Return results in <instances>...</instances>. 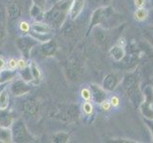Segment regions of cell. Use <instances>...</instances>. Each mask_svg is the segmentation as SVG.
I'll list each match as a JSON object with an SVG mask.
<instances>
[{
	"mask_svg": "<svg viewBox=\"0 0 153 143\" xmlns=\"http://www.w3.org/2000/svg\"><path fill=\"white\" fill-rule=\"evenodd\" d=\"M72 0H64L55 4L51 10L44 14V19L50 26L59 28L63 25L67 15L70 12Z\"/></svg>",
	"mask_w": 153,
	"mask_h": 143,
	"instance_id": "obj_1",
	"label": "cell"
},
{
	"mask_svg": "<svg viewBox=\"0 0 153 143\" xmlns=\"http://www.w3.org/2000/svg\"><path fill=\"white\" fill-rule=\"evenodd\" d=\"M123 85L125 91L128 94V97L132 100V102L140 101V92H139V85H138V79L135 76L128 73L124 77Z\"/></svg>",
	"mask_w": 153,
	"mask_h": 143,
	"instance_id": "obj_2",
	"label": "cell"
},
{
	"mask_svg": "<svg viewBox=\"0 0 153 143\" xmlns=\"http://www.w3.org/2000/svg\"><path fill=\"white\" fill-rule=\"evenodd\" d=\"M145 100L141 103L140 110L147 119H153V86L147 85L144 90Z\"/></svg>",
	"mask_w": 153,
	"mask_h": 143,
	"instance_id": "obj_3",
	"label": "cell"
},
{
	"mask_svg": "<svg viewBox=\"0 0 153 143\" xmlns=\"http://www.w3.org/2000/svg\"><path fill=\"white\" fill-rule=\"evenodd\" d=\"M13 139L15 142H30L33 139L26 128V126L22 120H16L13 122Z\"/></svg>",
	"mask_w": 153,
	"mask_h": 143,
	"instance_id": "obj_4",
	"label": "cell"
},
{
	"mask_svg": "<svg viewBox=\"0 0 153 143\" xmlns=\"http://www.w3.org/2000/svg\"><path fill=\"white\" fill-rule=\"evenodd\" d=\"M38 44L39 42L31 35L22 36V37H19L16 40V45L18 47V49L26 57H29L30 55V52L33 51V49Z\"/></svg>",
	"mask_w": 153,
	"mask_h": 143,
	"instance_id": "obj_5",
	"label": "cell"
},
{
	"mask_svg": "<svg viewBox=\"0 0 153 143\" xmlns=\"http://www.w3.org/2000/svg\"><path fill=\"white\" fill-rule=\"evenodd\" d=\"M93 38L94 41L96 42V44L100 46L102 49H108L110 46V37L107 31L104 30L103 28L99 27V26H95L93 28Z\"/></svg>",
	"mask_w": 153,
	"mask_h": 143,
	"instance_id": "obj_6",
	"label": "cell"
},
{
	"mask_svg": "<svg viewBox=\"0 0 153 143\" xmlns=\"http://www.w3.org/2000/svg\"><path fill=\"white\" fill-rule=\"evenodd\" d=\"M30 91V87L28 84V82H26L23 80L22 78H17L15 79L10 85V92L14 95V97H20V95L26 94Z\"/></svg>",
	"mask_w": 153,
	"mask_h": 143,
	"instance_id": "obj_7",
	"label": "cell"
},
{
	"mask_svg": "<svg viewBox=\"0 0 153 143\" xmlns=\"http://www.w3.org/2000/svg\"><path fill=\"white\" fill-rule=\"evenodd\" d=\"M35 50H37V52H39V56L41 57H47V56H51L56 51V43L55 42L51 39L49 41L46 42H42L41 45H36Z\"/></svg>",
	"mask_w": 153,
	"mask_h": 143,
	"instance_id": "obj_8",
	"label": "cell"
},
{
	"mask_svg": "<svg viewBox=\"0 0 153 143\" xmlns=\"http://www.w3.org/2000/svg\"><path fill=\"white\" fill-rule=\"evenodd\" d=\"M120 82V76L117 73H109L104 78L103 89L105 91H113Z\"/></svg>",
	"mask_w": 153,
	"mask_h": 143,
	"instance_id": "obj_9",
	"label": "cell"
},
{
	"mask_svg": "<svg viewBox=\"0 0 153 143\" xmlns=\"http://www.w3.org/2000/svg\"><path fill=\"white\" fill-rule=\"evenodd\" d=\"M85 7V0H72L70 7V16L71 19H76Z\"/></svg>",
	"mask_w": 153,
	"mask_h": 143,
	"instance_id": "obj_10",
	"label": "cell"
},
{
	"mask_svg": "<svg viewBox=\"0 0 153 143\" xmlns=\"http://www.w3.org/2000/svg\"><path fill=\"white\" fill-rule=\"evenodd\" d=\"M107 15V9L105 8H98L93 12L91 21V27H95V26L101 24Z\"/></svg>",
	"mask_w": 153,
	"mask_h": 143,
	"instance_id": "obj_11",
	"label": "cell"
},
{
	"mask_svg": "<svg viewBox=\"0 0 153 143\" xmlns=\"http://www.w3.org/2000/svg\"><path fill=\"white\" fill-rule=\"evenodd\" d=\"M91 97H93V100L97 103H101L102 101L107 98V94L105 91L99 87L98 85H91Z\"/></svg>",
	"mask_w": 153,
	"mask_h": 143,
	"instance_id": "obj_12",
	"label": "cell"
},
{
	"mask_svg": "<svg viewBox=\"0 0 153 143\" xmlns=\"http://www.w3.org/2000/svg\"><path fill=\"white\" fill-rule=\"evenodd\" d=\"M109 55L116 61H121L125 58L126 52L124 50V47L120 45H114L109 49Z\"/></svg>",
	"mask_w": 153,
	"mask_h": 143,
	"instance_id": "obj_13",
	"label": "cell"
},
{
	"mask_svg": "<svg viewBox=\"0 0 153 143\" xmlns=\"http://www.w3.org/2000/svg\"><path fill=\"white\" fill-rule=\"evenodd\" d=\"M13 122V118L7 109H0V126L10 127Z\"/></svg>",
	"mask_w": 153,
	"mask_h": 143,
	"instance_id": "obj_14",
	"label": "cell"
},
{
	"mask_svg": "<svg viewBox=\"0 0 153 143\" xmlns=\"http://www.w3.org/2000/svg\"><path fill=\"white\" fill-rule=\"evenodd\" d=\"M30 72H31V76H33V80H31V83L33 85H38L40 83L41 79H42V76H41V71L39 67L36 65L35 62H31L30 64Z\"/></svg>",
	"mask_w": 153,
	"mask_h": 143,
	"instance_id": "obj_15",
	"label": "cell"
},
{
	"mask_svg": "<svg viewBox=\"0 0 153 143\" xmlns=\"http://www.w3.org/2000/svg\"><path fill=\"white\" fill-rule=\"evenodd\" d=\"M31 30L37 34H50L51 31V28L48 23H42L40 21L31 25Z\"/></svg>",
	"mask_w": 153,
	"mask_h": 143,
	"instance_id": "obj_16",
	"label": "cell"
},
{
	"mask_svg": "<svg viewBox=\"0 0 153 143\" xmlns=\"http://www.w3.org/2000/svg\"><path fill=\"white\" fill-rule=\"evenodd\" d=\"M0 141L4 143H10L13 141V132L10 127L0 126Z\"/></svg>",
	"mask_w": 153,
	"mask_h": 143,
	"instance_id": "obj_17",
	"label": "cell"
},
{
	"mask_svg": "<svg viewBox=\"0 0 153 143\" xmlns=\"http://www.w3.org/2000/svg\"><path fill=\"white\" fill-rule=\"evenodd\" d=\"M16 76V73L13 70H4L0 71V84H4L10 80L13 79Z\"/></svg>",
	"mask_w": 153,
	"mask_h": 143,
	"instance_id": "obj_18",
	"label": "cell"
},
{
	"mask_svg": "<svg viewBox=\"0 0 153 143\" xmlns=\"http://www.w3.org/2000/svg\"><path fill=\"white\" fill-rule=\"evenodd\" d=\"M10 95L8 89L5 87L0 93V109H7L9 106Z\"/></svg>",
	"mask_w": 153,
	"mask_h": 143,
	"instance_id": "obj_19",
	"label": "cell"
},
{
	"mask_svg": "<svg viewBox=\"0 0 153 143\" xmlns=\"http://www.w3.org/2000/svg\"><path fill=\"white\" fill-rule=\"evenodd\" d=\"M25 111L29 115H34L38 112V104L35 102V100H28L24 105Z\"/></svg>",
	"mask_w": 153,
	"mask_h": 143,
	"instance_id": "obj_20",
	"label": "cell"
},
{
	"mask_svg": "<svg viewBox=\"0 0 153 143\" xmlns=\"http://www.w3.org/2000/svg\"><path fill=\"white\" fill-rule=\"evenodd\" d=\"M8 15L10 20H16L20 15V9L16 4H10L8 7Z\"/></svg>",
	"mask_w": 153,
	"mask_h": 143,
	"instance_id": "obj_21",
	"label": "cell"
},
{
	"mask_svg": "<svg viewBox=\"0 0 153 143\" xmlns=\"http://www.w3.org/2000/svg\"><path fill=\"white\" fill-rule=\"evenodd\" d=\"M30 14L34 19H36L37 21H41V20L44 19V14L45 13H44L43 10H41L37 6L33 5V7L31 8V10H30Z\"/></svg>",
	"mask_w": 153,
	"mask_h": 143,
	"instance_id": "obj_22",
	"label": "cell"
},
{
	"mask_svg": "<svg viewBox=\"0 0 153 143\" xmlns=\"http://www.w3.org/2000/svg\"><path fill=\"white\" fill-rule=\"evenodd\" d=\"M19 73H20L21 78H22L23 80H25L26 82H31V80H33V76H31L30 66H27L23 69H21Z\"/></svg>",
	"mask_w": 153,
	"mask_h": 143,
	"instance_id": "obj_23",
	"label": "cell"
},
{
	"mask_svg": "<svg viewBox=\"0 0 153 143\" xmlns=\"http://www.w3.org/2000/svg\"><path fill=\"white\" fill-rule=\"evenodd\" d=\"M70 140V136L66 133H57L52 136V141L57 143H64Z\"/></svg>",
	"mask_w": 153,
	"mask_h": 143,
	"instance_id": "obj_24",
	"label": "cell"
},
{
	"mask_svg": "<svg viewBox=\"0 0 153 143\" xmlns=\"http://www.w3.org/2000/svg\"><path fill=\"white\" fill-rule=\"evenodd\" d=\"M147 16H149V12H147L146 9H143V8L138 9L134 13V18L137 21H143V20L146 19Z\"/></svg>",
	"mask_w": 153,
	"mask_h": 143,
	"instance_id": "obj_25",
	"label": "cell"
},
{
	"mask_svg": "<svg viewBox=\"0 0 153 143\" xmlns=\"http://www.w3.org/2000/svg\"><path fill=\"white\" fill-rule=\"evenodd\" d=\"M81 97H83L84 100H86V101H89L91 98V90L89 89H83L81 91Z\"/></svg>",
	"mask_w": 153,
	"mask_h": 143,
	"instance_id": "obj_26",
	"label": "cell"
},
{
	"mask_svg": "<svg viewBox=\"0 0 153 143\" xmlns=\"http://www.w3.org/2000/svg\"><path fill=\"white\" fill-rule=\"evenodd\" d=\"M83 110H84V112H85L87 115H89V114L92 113L93 106H92V104L89 101H86L85 103H84V105H83Z\"/></svg>",
	"mask_w": 153,
	"mask_h": 143,
	"instance_id": "obj_27",
	"label": "cell"
},
{
	"mask_svg": "<svg viewBox=\"0 0 153 143\" xmlns=\"http://www.w3.org/2000/svg\"><path fill=\"white\" fill-rule=\"evenodd\" d=\"M33 5L37 6L38 8H40L41 10H45L46 8V4H47V0H33Z\"/></svg>",
	"mask_w": 153,
	"mask_h": 143,
	"instance_id": "obj_28",
	"label": "cell"
},
{
	"mask_svg": "<svg viewBox=\"0 0 153 143\" xmlns=\"http://www.w3.org/2000/svg\"><path fill=\"white\" fill-rule=\"evenodd\" d=\"M30 25H29V23H27V22H25V21H23V22H21L20 23V30H21V31H23V33H29L30 31Z\"/></svg>",
	"mask_w": 153,
	"mask_h": 143,
	"instance_id": "obj_29",
	"label": "cell"
},
{
	"mask_svg": "<svg viewBox=\"0 0 153 143\" xmlns=\"http://www.w3.org/2000/svg\"><path fill=\"white\" fill-rule=\"evenodd\" d=\"M100 104H101V108L104 111H109L110 107H111V104H110V102L108 101V100H107V99H105L104 101H102Z\"/></svg>",
	"mask_w": 153,
	"mask_h": 143,
	"instance_id": "obj_30",
	"label": "cell"
},
{
	"mask_svg": "<svg viewBox=\"0 0 153 143\" xmlns=\"http://www.w3.org/2000/svg\"><path fill=\"white\" fill-rule=\"evenodd\" d=\"M146 36L150 40L153 41V25L152 26H149V27H147L146 29Z\"/></svg>",
	"mask_w": 153,
	"mask_h": 143,
	"instance_id": "obj_31",
	"label": "cell"
},
{
	"mask_svg": "<svg viewBox=\"0 0 153 143\" xmlns=\"http://www.w3.org/2000/svg\"><path fill=\"white\" fill-rule=\"evenodd\" d=\"M8 65L10 70H15L17 68V61L15 59H10L8 62Z\"/></svg>",
	"mask_w": 153,
	"mask_h": 143,
	"instance_id": "obj_32",
	"label": "cell"
},
{
	"mask_svg": "<svg viewBox=\"0 0 153 143\" xmlns=\"http://www.w3.org/2000/svg\"><path fill=\"white\" fill-rule=\"evenodd\" d=\"M119 98L116 97V95H113V97H111V98H110L109 102L110 104H111V106H114V107H116V106L119 105Z\"/></svg>",
	"mask_w": 153,
	"mask_h": 143,
	"instance_id": "obj_33",
	"label": "cell"
},
{
	"mask_svg": "<svg viewBox=\"0 0 153 143\" xmlns=\"http://www.w3.org/2000/svg\"><path fill=\"white\" fill-rule=\"evenodd\" d=\"M146 123L147 125V127L149 128V130L151 131V135L153 137V119H146Z\"/></svg>",
	"mask_w": 153,
	"mask_h": 143,
	"instance_id": "obj_34",
	"label": "cell"
},
{
	"mask_svg": "<svg viewBox=\"0 0 153 143\" xmlns=\"http://www.w3.org/2000/svg\"><path fill=\"white\" fill-rule=\"evenodd\" d=\"M28 65H27V62H26V60H24V59H20V60H18L17 61V67L20 69H23V68H25V67H27Z\"/></svg>",
	"mask_w": 153,
	"mask_h": 143,
	"instance_id": "obj_35",
	"label": "cell"
},
{
	"mask_svg": "<svg viewBox=\"0 0 153 143\" xmlns=\"http://www.w3.org/2000/svg\"><path fill=\"white\" fill-rule=\"evenodd\" d=\"M134 2H135L136 7L143 8L145 6V4H146V0H134Z\"/></svg>",
	"mask_w": 153,
	"mask_h": 143,
	"instance_id": "obj_36",
	"label": "cell"
},
{
	"mask_svg": "<svg viewBox=\"0 0 153 143\" xmlns=\"http://www.w3.org/2000/svg\"><path fill=\"white\" fill-rule=\"evenodd\" d=\"M5 64H6V63H5V60L3 59L2 57H0V71L3 70V69H4Z\"/></svg>",
	"mask_w": 153,
	"mask_h": 143,
	"instance_id": "obj_37",
	"label": "cell"
},
{
	"mask_svg": "<svg viewBox=\"0 0 153 143\" xmlns=\"http://www.w3.org/2000/svg\"><path fill=\"white\" fill-rule=\"evenodd\" d=\"M4 88H5V86L3 85V84H0V93H1V91H2Z\"/></svg>",
	"mask_w": 153,
	"mask_h": 143,
	"instance_id": "obj_38",
	"label": "cell"
},
{
	"mask_svg": "<svg viewBox=\"0 0 153 143\" xmlns=\"http://www.w3.org/2000/svg\"><path fill=\"white\" fill-rule=\"evenodd\" d=\"M151 21L153 22V10H152V13H151Z\"/></svg>",
	"mask_w": 153,
	"mask_h": 143,
	"instance_id": "obj_39",
	"label": "cell"
},
{
	"mask_svg": "<svg viewBox=\"0 0 153 143\" xmlns=\"http://www.w3.org/2000/svg\"><path fill=\"white\" fill-rule=\"evenodd\" d=\"M102 1H104V2H108V1H109V0H102Z\"/></svg>",
	"mask_w": 153,
	"mask_h": 143,
	"instance_id": "obj_40",
	"label": "cell"
},
{
	"mask_svg": "<svg viewBox=\"0 0 153 143\" xmlns=\"http://www.w3.org/2000/svg\"><path fill=\"white\" fill-rule=\"evenodd\" d=\"M152 81H153V76H152Z\"/></svg>",
	"mask_w": 153,
	"mask_h": 143,
	"instance_id": "obj_41",
	"label": "cell"
}]
</instances>
